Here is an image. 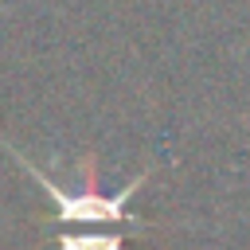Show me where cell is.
<instances>
[{"mask_svg":"<svg viewBox=\"0 0 250 250\" xmlns=\"http://www.w3.org/2000/svg\"><path fill=\"white\" fill-rule=\"evenodd\" d=\"M0 145H4V148H8L23 168H27V176H31V180L51 195V203H55V219H59V223H133V227H141V219H137L125 203L133 199V191L145 184V176H148V172L133 176V180H129L125 188H117L113 195H102V191L94 188V176H86V184H82L78 191H66V188H59V180H51L43 168H35L20 148H12L8 141H0Z\"/></svg>","mask_w":250,"mask_h":250,"instance_id":"1","label":"cell"},{"mask_svg":"<svg viewBox=\"0 0 250 250\" xmlns=\"http://www.w3.org/2000/svg\"><path fill=\"white\" fill-rule=\"evenodd\" d=\"M59 250H125L121 234H62Z\"/></svg>","mask_w":250,"mask_h":250,"instance_id":"2","label":"cell"}]
</instances>
